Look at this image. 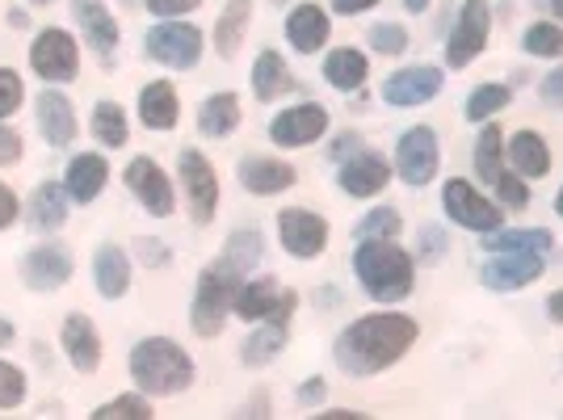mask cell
Instances as JSON below:
<instances>
[{"instance_id": "obj_1", "label": "cell", "mask_w": 563, "mask_h": 420, "mask_svg": "<svg viewBox=\"0 0 563 420\" xmlns=\"http://www.w3.org/2000/svg\"><path fill=\"white\" fill-rule=\"evenodd\" d=\"M421 324L404 311H371L362 320H353L350 328H341L332 357L336 366L353 378H375V374L391 371L404 353L417 345Z\"/></svg>"}, {"instance_id": "obj_2", "label": "cell", "mask_w": 563, "mask_h": 420, "mask_svg": "<svg viewBox=\"0 0 563 420\" xmlns=\"http://www.w3.org/2000/svg\"><path fill=\"white\" fill-rule=\"evenodd\" d=\"M353 274L375 303H404L417 281V261L396 240H362L353 253Z\"/></svg>"}, {"instance_id": "obj_3", "label": "cell", "mask_w": 563, "mask_h": 420, "mask_svg": "<svg viewBox=\"0 0 563 420\" xmlns=\"http://www.w3.org/2000/svg\"><path fill=\"white\" fill-rule=\"evenodd\" d=\"M131 383L143 396H181L194 387V357L168 336H147L131 350Z\"/></svg>"}, {"instance_id": "obj_4", "label": "cell", "mask_w": 563, "mask_h": 420, "mask_svg": "<svg viewBox=\"0 0 563 420\" xmlns=\"http://www.w3.org/2000/svg\"><path fill=\"white\" fill-rule=\"evenodd\" d=\"M240 281H244V274H235L228 261H214V265L202 269L198 290H194V307H189V328L202 341H211V336L223 332L228 316H232V299L235 290H240Z\"/></svg>"}, {"instance_id": "obj_5", "label": "cell", "mask_w": 563, "mask_h": 420, "mask_svg": "<svg viewBox=\"0 0 563 420\" xmlns=\"http://www.w3.org/2000/svg\"><path fill=\"white\" fill-rule=\"evenodd\" d=\"M143 51H147V59H152V64L189 71V68H198V59H202V30L181 22V18H168V22L147 30Z\"/></svg>"}, {"instance_id": "obj_6", "label": "cell", "mask_w": 563, "mask_h": 420, "mask_svg": "<svg viewBox=\"0 0 563 420\" xmlns=\"http://www.w3.org/2000/svg\"><path fill=\"white\" fill-rule=\"evenodd\" d=\"M177 168H181V194H186L189 219L198 228L214 223V214H219V173H214V164L198 147H181Z\"/></svg>"}, {"instance_id": "obj_7", "label": "cell", "mask_w": 563, "mask_h": 420, "mask_svg": "<svg viewBox=\"0 0 563 420\" xmlns=\"http://www.w3.org/2000/svg\"><path fill=\"white\" fill-rule=\"evenodd\" d=\"M442 210L450 214L454 228H467V232L488 235L496 228H505V210L496 207L493 198H484L467 177H450L442 186Z\"/></svg>"}, {"instance_id": "obj_8", "label": "cell", "mask_w": 563, "mask_h": 420, "mask_svg": "<svg viewBox=\"0 0 563 420\" xmlns=\"http://www.w3.org/2000/svg\"><path fill=\"white\" fill-rule=\"evenodd\" d=\"M295 307H299V295L295 290H282L274 278H257V281L244 278L232 299V311L244 324H261V320H286L290 324Z\"/></svg>"}, {"instance_id": "obj_9", "label": "cell", "mask_w": 563, "mask_h": 420, "mask_svg": "<svg viewBox=\"0 0 563 420\" xmlns=\"http://www.w3.org/2000/svg\"><path fill=\"white\" fill-rule=\"evenodd\" d=\"M30 68L34 76H43L47 85H68L80 76V47L68 30H43L30 43Z\"/></svg>"}, {"instance_id": "obj_10", "label": "cell", "mask_w": 563, "mask_h": 420, "mask_svg": "<svg viewBox=\"0 0 563 420\" xmlns=\"http://www.w3.org/2000/svg\"><path fill=\"white\" fill-rule=\"evenodd\" d=\"M438 164H442V152H438V135L433 126H412L404 131L396 143V173L404 186L424 189L433 177H438Z\"/></svg>"}, {"instance_id": "obj_11", "label": "cell", "mask_w": 563, "mask_h": 420, "mask_svg": "<svg viewBox=\"0 0 563 420\" xmlns=\"http://www.w3.org/2000/svg\"><path fill=\"white\" fill-rule=\"evenodd\" d=\"M488 38H493V9L484 0H467L459 9V22H454V34L446 43V68L463 71L479 51L488 47Z\"/></svg>"}, {"instance_id": "obj_12", "label": "cell", "mask_w": 563, "mask_h": 420, "mask_svg": "<svg viewBox=\"0 0 563 420\" xmlns=\"http://www.w3.org/2000/svg\"><path fill=\"white\" fill-rule=\"evenodd\" d=\"M278 240L295 261H316L329 248V219L307 207H286L278 214Z\"/></svg>"}, {"instance_id": "obj_13", "label": "cell", "mask_w": 563, "mask_h": 420, "mask_svg": "<svg viewBox=\"0 0 563 420\" xmlns=\"http://www.w3.org/2000/svg\"><path fill=\"white\" fill-rule=\"evenodd\" d=\"M126 189L140 198V207L147 214H156V219H168L173 210H177V194H173V181H168V173L161 164L152 161V156H135V161L126 164Z\"/></svg>"}, {"instance_id": "obj_14", "label": "cell", "mask_w": 563, "mask_h": 420, "mask_svg": "<svg viewBox=\"0 0 563 420\" xmlns=\"http://www.w3.org/2000/svg\"><path fill=\"white\" fill-rule=\"evenodd\" d=\"M442 85H446L442 68H429V64L399 68L396 76L383 80V101L396 106V110H417V106H429L433 97L442 93Z\"/></svg>"}, {"instance_id": "obj_15", "label": "cell", "mask_w": 563, "mask_h": 420, "mask_svg": "<svg viewBox=\"0 0 563 420\" xmlns=\"http://www.w3.org/2000/svg\"><path fill=\"white\" fill-rule=\"evenodd\" d=\"M329 135V110L316 106V101H303V106H290L282 110L274 122H269V140L278 147H311L316 140Z\"/></svg>"}, {"instance_id": "obj_16", "label": "cell", "mask_w": 563, "mask_h": 420, "mask_svg": "<svg viewBox=\"0 0 563 420\" xmlns=\"http://www.w3.org/2000/svg\"><path fill=\"white\" fill-rule=\"evenodd\" d=\"M542 269H547L542 253H493V261H484V269H479V281L496 295H509L521 286H534Z\"/></svg>"}, {"instance_id": "obj_17", "label": "cell", "mask_w": 563, "mask_h": 420, "mask_svg": "<svg viewBox=\"0 0 563 420\" xmlns=\"http://www.w3.org/2000/svg\"><path fill=\"white\" fill-rule=\"evenodd\" d=\"M71 253L64 244H38V248H30L22 261V281L30 290H38V295H51V290H59L64 281L71 278Z\"/></svg>"}, {"instance_id": "obj_18", "label": "cell", "mask_w": 563, "mask_h": 420, "mask_svg": "<svg viewBox=\"0 0 563 420\" xmlns=\"http://www.w3.org/2000/svg\"><path fill=\"white\" fill-rule=\"evenodd\" d=\"M387 181H391V161L378 152H357L353 161H341L336 168V186L350 198H375L387 189Z\"/></svg>"}, {"instance_id": "obj_19", "label": "cell", "mask_w": 563, "mask_h": 420, "mask_svg": "<svg viewBox=\"0 0 563 420\" xmlns=\"http://www.w3.org/2000/svg\"><path fill=\"white\" fill-rule=\"evenodd\" d=\"M71 13H76L80 34H85V43L93 47L97 59H101V64H110L118 43H122V30H118L114 13L106 9V0H71Z\"/></svg>"}, {"instance_id": "obj_20", "label": "cell", "mask_w": 563, "mask_h": 420, "mask_svg": "<svg viewBox=\"0 0 563 420\" xmlns=\"http://www.w3.org/2000/svg\"><path fill=\"white\" fill-rule=\"evenodd\" d=\"M235 177H240V186L249 189V194H257V198L286 194V189L299 181L295 164L274 161V156H240V164H235Z\"/></svg>"}, {"instance_id": "obj_21", "label": "cell", "mask_w": 563, "mask_h": 420, "mask_svg": "<svg viewBox=\"0 0 563 420\" xmlns=\"http://www.w3.org/2000/svg\"><path fill=\"white\" fill-rule=\"evenodd\" d=\"M329 34H332L329 9H320L316 0H303V4L290 9V18H286V43L299 51V55L324 51L329 47Z\"/></svg>"}, {"instance_id": "obj_22", "label": "cell", "mask_w": 563, "mask_h": 420, "mask_svg": "<svg viewBox=\"0 0 563 420\" xmlns=\"http://www.w3.org/2000/svg\"><path fill=\"white\" fill-rule=\"evenodd\" d=\"M59 345L68 353V362L80 374H93L101 366V336H97L93 320L85 311H71L64 320V332H59Z\"/></svg>"}, {"instance_id": "obj_23", "label": "cell", "mask_w": 563, "mask_h": 420, "mask_svg": "<svg viewBox=\"0 0 563 420\" xmlns=\"http://www.w3.org/2000/svg\"><path fill=\"white\" fill-rule=\"evenodd\" d=\"M106 181H110V164H106L101 152H80V156H71L68 161L64 189H68L71 202H80V207L97 202V194L106 189Z\"/></svg>"}, {"instance_id": "obj_24", "label": "cell", "mask_w": 563, "mask_h": 420, "mask_svg": "<svg viewBox=\"0 0 563 420\" xmlns=\"http://www.w3.org/2000/svg\"><path fill=\"white\" fill-rule=\"evenodd\" d=\"M140 118L147 131H173L181 118V97L173 80H147L140 89Z\"/></svg>"}, {"instance_id": "obj_25", "label": "cell", "mask_w": 563, "mask_h": 420, "mask_svg": "<svg viewBox=\"0 0 563 420\" xmlns=\"http://www.w3.org/2000/svg\"><path fill=\"white\" fill-rule=\"evenodd\" d=\"M38 131H43V140L51 143V147H68L71 140H76V110H71V101L64 93H55V89H47V93H38Z\"/></svg>"}, {"instance_id": "obj_26", "label": "cell", "mask_w": 563, "mask_h": 420, "mask_svg": "<svg viewBox=\"0 0 563 420\" xmlns=\"http://www.w3.org/2000/svg\"><path fill=\"white\" fill-rule=\"evenodd\" d=\"M93 281L101 299H122L131 290V257L118 244H101L93 257Z\"/></svg>"}, {"instance_id": "obj_27", "label": "cell", "mask_w": 563, "mask_h": 420, "mask_svg": "<svg viewBox=\"0 0 563 420\" xmlns=\"http://www.w3.org/2000/svg\"><path fill=\"white\" fill-rule=\"evenodd\" d=\"M509 164H514L517 177L539 181V177L551 173V147H547L539 131H517L514 140H509Z\"/></svg>"}, {"instance_id": "obj_28", "label": "cell", "mask_w": 563, "mask_h": 420, "mask_svg": "<svg viewBox=\"0 0 563 420\" xmlns=\"http://www.w3.org/2000/svg\"><path fill=\"white\" fill-rule=\"evenodd\" d=\"M249 22H253V0H228L223 4L219 22H214V51H219V59H235L240 55Z\"/></svg>"}, {"instance_id": "obj_29", "label": "cell", "mask_w": 563, "mask_h": 420, "mask_svg": "<svg viewBox=\"0 0 563 420\" xmlns=\"http://www.w3.org/2000/svg\"><path fill=\"white\" fill-rule=\"evenodd\" d=\"M290 345V324L286 320H261V328H253L249 336H244V366H269L282 350Z\"/></svg>"}, {"instance_id": "obj_30", "label": "cell", "mask_w": 563, "mask_h": 420, "mask_svg": "<svg viewBox=\"0 0 563 420\" xmlns=\"http://www.w3.org/2000/svg\"><path fill=\"white\" fill-rule=\"evenodd\" d=\"M366 76H371V59H366V51H357V47L329 51V59H324V80H329L332 89L353 93V89H362V85H366Z\"/></svg>"}, {"instance_id": "obj_31", "label": "cell", "mask_w": 563, "mask_h": 420, "mask_svg": "<svg viewBox=\"0 0 563 420\" xmlns=\"http://www.w3.org/2000/svg\"><path fill=\"white\" fill-rule=\"evenodd\" d=\"M68 189L59 186V181H43V186L30 194V228L34 232H55V228H64V219H68Z\"/></svg>"}, {"instance_id": "obj_32", "label": "cell", "mask_w": 563, "mask_h": 420, "mask_svg": "<svg viewBox=\"0 0 563 420\" xmlns=\"http://www.w3.org/2000/svg\"><path fill=\"white\" fill-rule=\"evenodd\" d=\"M235 126H240V97L235 93H214L202 101V110H198V131L207 135V140H228Z\"/></svg>"}, {"instance_id": "obj_33", "label": "cell", "mask_w": 563, "mask_h": 420, "mask_svg": "<svg viewBox=\"0 0 563 420\" xmlns=\"http://www.w3.org/2000/svg\"><path fill=\"white\" fill-rule=\"evenodd\" d=\"M484 248L488 253H551L555 248V240L551 232H539V228H496V232L484 235Z\"/></svg>"}, {"instance_id": "obj_34", "label": "cell", "mask_w": 563, "mask_h": 420, "mask_svg": "<svg viewBox=\"0 0 563 420\" xmlns=\"http://www.w3.org/2000/svg\"><path fill=\"white\" fill-rule=\"evenodd\" d=\"M471 164H475V177H479L484 186H496V177L505 173V140H500V126L484 122L479 140L471 147Z\"/></svg>"}, {"instance_id": "obj_35", "label": "cell", "mask_w": 563, "mask_h": 420, "mask_svg": "<svg viewBox=\"0 0 563 420\" xmlns=\"http://www.w3.org/2000/svg\"><path fill=\"white\" fill-rule=\"evenodd\" d=\"M286 89H290L286 59L278 51H261L257 64H253V93H257V101H278Z\"/></svg>"}, {"instance_id": "obj_36", "label": "cell", "mask_w": 563, "mask_h": 420, "mask_svg": "<svg viewBox=\"0 0 563 420\" xmlns=\"http://www.w3.org/2000/svg\"><path fill=\"white\" fill-rule=\"evenodd\" d=\"M93 140L101 143V147H126V140H131V126H126V110L118 106V101H97L93 106Z\"/></svg>"}, {"instance_id": "obj_37", "label": "cell", "mask_w": 563, "mask_h": 420, "mask_svg": "<svg viewBox=\"0 0 563 420\" xmlns=\"http://www.w3.org/2000/svg\"><path fill=\"white\" fill-rule=\"evenodd\" d=\"M261 253H265V244H261V235L253 232V228H244V232H235L228 244H223V253H219V261H228L235 274H244L249 278V269L261 261Z\"/></svg>"}, {"instance_id": "obj_38", "label": "cell", "mask_w": 563, "mask_h": 420, "mask_svg": "<svg viewBox=\"0 0 563 420\" xmlns=\"http://www.w3.org/2000/svg\"><path fill=\"white\" fill-rule=\"evenodd\" d=\"M514 101V93H509V85H475L471 89V97H467V118L471 122H493L505 106Z\"/></svg>"}, {"instance_id": "obj_39", "label": "cell", "mask_w": 563, "mask_h": 420, "mask_svg": "<svg viewBox=\"0 0 563 420\" xmlns=\"http://www.w3.org/2000/svg\"><path fill=\"white\" fill-rule=\"evenodd\" d=\"M521 47H526V55H539V59H563V25H551V22L526 25Z\"/></svg>"}, {"instance_id": "obj_40", "label": "cell", "mask_w": 563, "mask_h": 420, "mask_svg": "<svg viewBox=\"0 0 563 420\" xmlns=\"http://www.w3.org/2000/svg\"><path fill=\"white\" fill-rule=\"evenodd\" d=\"M156 412L152 408V396H143V391H126V396H118V399H110V404H101L93 417L97 420H147Z\"/></svg>"}, {"instance_id": "obj_41", "label": "cell", "mask_w": 563, "mask_h": 420, "mask_svg": "<svg viewBox=\"0 0 563 420\" xmlns=\"http://www.w3.org/2000/svg\"><path fill=\"white\" fill-rule=\"evenodd\" d=\"M399 228H404L399 210L396 207H378V210H371L362 223H357V235H362V240H396Z\"/></svg>"}, {"instance_id": "obj_42", "label": "cell", "mask_w": 563, "mask_h": 420, "mask_svg": "<svg viewBox=\"0 0 563 420\" xmlns=\"http://www.w3.org/2000/svg\"><path fill=\"white\" fill-rule=\"evenodd\" d=\"M371 51L387 55V59H396V55H404V51H408V30H404L399 22L371 25Z\"/></svg>"}, {"instance_id": "obj_43", "label": "cell", "mask_w": 563, "mask_h": 420, "mask_svg": "<svg viewBox=\"0 0 563 420\" xmlns=\"http://www.w3.org/2000/svg\"><path fill=\"white\" fill-rule=\"evenodd\" d=\"M25 399V374L13 362H0V412L22 408Z\"/></svg>"}, {"instance_id": "obj_44", "label": "cell", "mask_w": 563, "mask_h": 420, "mask_svg": "<svg viewBox=\"0 0 563 420\" xmlns=\"http://www.w3.org/2000/svg\"><path fill=\"white\" fill-rule=\"evenodd\" d=\"M22 101H25V85H22V76L13 68H0V122L9 114H18L22 110Z\"/></svg>"}, {"instance_id": "obj_45", "label": "cell", "mask_w": 563, "mask_h": 420, "mask_svg": "<svg viewBox=\"0 0 563 420\" xmlns=\"http://www.w3.org/2000/svg\"><path fill=\"white\" fill-rule=\"evenodd\" d=\"M493 189L500 194V202H505L509 210H526V207H530V189H526V177H517L514 168H509V173H500Z\"/></svg>"}, {"instance_id": "obj_46", "label": "cell", "mask_w": 563, "mask_h": 420, "mask_svg": "<svg viewBox=\"0 0 563 420\" xmlns=\"http://www.w3.org/2000/svg\"><path fill=\"white\" fill-rule=\"evenodd\" d=\"M450 248L446 232L438 228V223H424L421 235H417V261H424V265H433V261H442V253Z\"/></svg>"}, {"instance_id": "obj_47", "label": "cell", "mask_w": 563, "mask_h": 420, "mask_svg": "<svg viewBox=\"0 0 563 420\" xmlns=\"http://www.w3.org/2000/svg\"><path fill=\"white\" fill-rule=\"evenodd\" d=\"M198 4H202V0H147V13H152L156 22H168V18H189Z\"/></svg>"}, {"instance_id": "obj_48", "label": "cell", "mask_w": 563, "mask_h": 420, "mask_svg": "<svg viewBox=\"0 0 563 420\" xmlns=\"http://www.w3.org/2000/svg\"><path fill=\"white\" fill-rule=\"evenodd\" d=\"M22 161V135L13 126H0V168Z\"/></svg>"}, {"instance_id": "obj_49", "label": "cell", "mask_w": 563, "mask_h": 420, "mask_svg": "<svg viewBox=\"0 0 563 420\" xmlns=\"http://www.w3.org/2000/svg\"><path fill=\"white\" fill-rule=\"evenodd\" d=\"M324 396H329V383H324V378H320V374H316V378H307L303 387H299V408H320V404H324Z\"/></svg>"}, {"instance_id": "obj_50", "label": "cell", "mask_w": 563, "mask_h": 420, "mask_svg": "<svg viewBox=\"0 0 563 420\" xmlns=\"http://www.w3.org/2000/svg\"><path fill=\"white\" fill-rule=\"evenodd\" d=\"M18 214H22V207H18V194L0 181V232H4V228H13V219H18Z\"/></svg>"}, {"instance_id": "obj_51", "label": "cell", "mask_w": 563, "mask_h": 420, "mask_svg": "<svg viewBox=\"0 0 563 420\" xmlns=\"http://www.w3.org/2000/svg\"><path fill=\"white\" fill-rule=\"evenodd\" d=\"M542 101H547L551 110H563V68H555L542 80Z\"/></svg>"}, {"instance_id": "obj_52", "label": "cell", "mask_w": 563, "mask_h": 420, "mask_svg": "<svg viewBox=\"0 0 563 420\" xmlns=\"http://www.w3.org/2000/svg\"><path fill=\"white\" fill-rule=\"evenodd\" d=\"M378 0H332V13H345V18H353V13H366V9H375Z\"/></svg>"}, {"instance_id": "obj_53", "label": "cell", "mask_w": 563, "mask_h": 420, "mask_svg": "<svg viewBox=\"0 0 563 420\" xmlns=\"http://www.w3.org/2000/svg\"><path fill=\"white\" fill-rule=\"evenodd\" d=\"M345 152H362V140H357V135H341L336 147H332V161H341Z\"/></svg>"}, {"instance_id": "obj_54", "label": "cell", "mask_w": 563, "mask_h": 420, "mask_svg": "<svg viewBox=\"0 0 563 420\" xmlns=\"http://www.w3.org/2000/svg\"><path fill=\"white\" fill-rule=\"evenodd\" d=\"M269 412V404H265V391H257V404H244L240 408V417H265Z\"/></svg>"}, {"instance_id": "obj_55", "label": "cell", "mask_w": 563, "mask_h": 420, "mask_svg": "<svg viewBox=\"0 0 563 420\" xmlns=\"http://www.w3.org/2000/svg\"><path fill=\"white\" fill-rule=\"evenodd\" d=\"M547 316H551L555 324H563V290H555V295L547 299Z\"/></svg>"}, {"instance_id": "obj_56", "label": "cell", "mask_w": 563, "mask_h": 420, "mask_svg": "<svg viewBox=\"0 0 563 420\" xmlns=\"http://www.w3.org/2000/svg\"><path fill=\"white\" fill-rule=\"evenodd\" d=\"M13 341H18V328H13V320H4V316H0V350H4V345H13Z\"/></svg>"}, {"instance_id": "obj_57", "label": "cell", "mask_w": 563, "mask_h": 420, "mask_svg": "<svg viewBox=\"0 0 563 420\" xmlns=\"http://www.w3.org/2000/svg\"><path fill=\"white\" fill-rule=\"evenodd\" d=\"M534 4H539L542 13H551L555 22H563V0H534Z\"/></svg>"}, {"instance_id": "obj_58", "label": "cell", "mask_w": 563, "mask_h": 420, "mask_svg": "<svg viewBox=\"0 0 563 420\" xmlns=\"http://www.w3.org/2000/svg\"><path fill=\"white\" fill-rule=\"evenodd\" d=\"M429 4H433V0H404V9H408V13H424Z\"/></svg>"}, {"instance_id": "obj_59", "label": "cell", "mask_w": 563, "mask_h": 420, "mask_svg": "<svg viewBox=\"0 0 563 420\" xmlns=\"http://www.w3.org/2000/svg\"><path fill=\"white\" fill-rule=\"evenodd\" d=\"M9 25H13V30H25V13H22V9H9Z\"/></svg>"}, {"instance_id": "obj_60", "label": "cell", "mask_w": 563, "mask_h": 420, "mask_svg": "<svg viewBox=\"0 0 563 420\" xmlns=\"http://www.w3.org/2000/svg\"><path fill=\"white\" fill-rule=\"evenodd\" d=\"M555 214H560V219H563V189H560V194H555Z\"/></svg>"}, {"instance_id": "obj_61", "label": "cell", "mask_w": 563, "mask_h": 420, "mask_svg": "<svg viewBox=\"0 0 563 420\" xmlns=\"http://www.w3.org/2000/svg\"><path fill=\"white\" fill-rule=\"evenodd\" d=\"M30 4H51V0H30Z\"/></svg>"}, {"instance_id": "obj_62", "label": "cell", "mask_w": 563, "mask_h": 420, "mask_svg": "<svg viewBox=\"0 0 563 420\" xmlns=\"http://www.w3.org/2000/svg\"><path fill=\"white\" fill-rule=\"evenodd\" d=\"M274 4H286V0H274Z\"/></svg>"}]
</instances>
